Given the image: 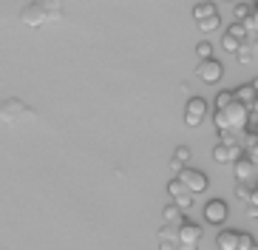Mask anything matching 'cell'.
I'll return each mask as SVG.
<instances>
[{
  "label": "cell",
  "mask_w": 258,
  "mask_h": 250,
  "mask_svg": "<svg viewBox=\"0 0 258 250\" xmlns=\"http://www.w3.org/2000/svg\"><path fill=\"white\" fill-rule=\"evenodd\" d=\"M247 154H250V157H252V159H255V165H258V142H255V145H252V148H250V151H247Z\"/></svg>",
  "instance_id": "f1b7e54d"
},
{
  "label": "cell",
  "mask_w": 258,
  "mask_h": 250,
  "mask_svg": "<svg viewBox=\"0 0 258 250\" xmlns=\"http://www.w3.org/2000/svg\"><path fill=\"white\" fill-rule=\"evenodd\" d=\"M167 193H170V199H173V202L179 205V208H182L184 213H187L190 208H193V202H196V193H193V190H190L187 185H184V182L179 179V176L167 182Z\"/></svg>",
  "instance_id": "7a4b0ae2"
},
{
  "label": "cell",
  "mask_w": 258,
  "mask_h": 250,
  "mask_svg": "<svg viewBox=\"0 0 258 250\" xmlns=\"http://www.w3.org/2000/svg\"><path fill=\"white\" fill-rule=\"evenodd\" d=\"M224 3H235V0H224Z\"/></svg>",
  "instance_id": "1f68e13d"
},
{
  "label": "cell",
  "mask_w": 258,
  "mask_h": 250,
  "mask_svg": "<svg viewBox=\"0 0 258 250\" xmlns=\"http://www.w3.org/2000/svg\"><path fill=\"white\" fill-rule=\"evenodd\" d=\"M252 12H255V9H252L250 3H241V0H235V3H233V17H235V20H241V23L250 20Z\"/></svg>",
  "instance_id": "2e32d148"
},
{
  "label": "cell",
  "mask_w": 258,
  "mask_h": 250,
  "mask_svg": "<svg viewBox=\"0 0 258 250\" xmlns=\"http://www.w3.org/2000/svg\"><path fill=\"white\" fill-rule=\"evenodd\" d=\"M252 122V108L235 97L233 103L216 108V128L219 131H247Z\"/></svg>",
  "instance_id": "6da1fadb"
},
{
  "label": "cell",
  "mask_w": 258,
  "mask_h": 250,
  "mask_svg": "<svg viewBox=\"0 0 258 250\" xmlns=\"http://www.w3.org/2000/svg\"><path fill=\"white\" fill-rule=\"evenodd\" d=\"M252 122H258V99L252 103Z\"/></svg>",
  "instance_id": "f546056e"
},
{
  "label": "cell",
  "mask_w": 258,
  "mask_h": 250,
  "mask_svg": "<svg viewBox=\"0 0 258 250\" xmlns=\"http://www.w3.org/2000/svg\"><path fill=\"white\" fill-rule=\"evenodd\" d=\"M162 216H165V222H170V225H182V222H184V211L173 202V199H170V205H165Z\"/></svg>",
  "instance_id": "4fadbf2b"
},
{
  "label": "cell",
  "mask_w": 258,
  "mask_h": 250,
  "mask_svg": "<svg viewBox=\"0 0 258 250\" xmlns=\"http://www.w3.org/2000/svg\"><path fill=\"white\" fill-rule=\"evenodd\" d=\"M207 117V99L202 97H190L187 106H184V125H190V128H196V125H202Z\"/></svg>",
  "instance_id": "8992f818"
},
{
  "label": "cell",
  "mask_w": 258,
  "mask_h": 250,
  "mask_svg": "<svg viewBox=\"0 0 258 250\" xmlns=\"http://www.w3.org/2000/svg\"><path fill=\"white\" fill-rule=\"evenodd\" d=\"M252 85H255V88H258V77H255V80H252Z\"/></svg>",
  "instance_id": "4dcf8cb0"
},
{
  "label": "cell",
  "mask_w": 258,
  "mask_h": 250,
  "mask_svg": "<svg viewBox=\"0 0 258 250\" xmlns=\"http://www.w3.org/2000/svg\"><path fill=\"white\" fill-rule=\"evenodd\" d=\"M252 3H255V6H258V0H252Z\"/></svg>",
  "instance_id": "836d02e7"
},
{
  "label": "cell",
  "mask_w": 258,
  "mask_h": 250,
  "mask_svg": "<svg viewBox=\"0 0 258 250\" xmlns=\"http://www.w3.org/2000/svg\"><path fill=\"white\" fill-rule=\"evenodd\" d=\"M235 199H241V202H250L252 199V188L247 182H235Z\"/></svg>",
  "instance_id": "44dd1931"
},
{
  "label": "cell",
  "mask_w": 258,
  "mask_h": 250,
  "mask_svg": "<svg viewBox=\"0 0 258 250\" xmlns=\"http://www.w3.org/2000/svg\"><path fill=\"white\" fill-rule=\"evenodd\" d=\"M179 179H182L184 185H187V188L196 193V196H199V193H205L207 185H210V182H207V176L202 174V171H196V168H187V165L179 171Z\"/></svg>",
  "instance_id": "52a82bcc"
},
{
  "label": "cell",
  "mask_w": 258,
  "mask_h": 250,
  "mask_svg": "<svg viewBox=\"0 0 258 250\" xmlns=\"http://www.w3.org/2000/svg\"><path fill=\"white\" fill-rule=\"evenodd\" d=\"M252 54H255V45H250L247 40H244V43L238 45V52H235V60L247 66V63H252Z\"/></svg>",
  "instance_id": "e0dca14e"
},
{
  "label": "cell",
  "mask_w": 258,
  "mask_h": 250,
  "mask_svg": "<svg viewBox=\"0 0 258 250\" xmlns=\"http://www.w3.org/2000/svg\"><path fill=\"white\" fill-rule=\"evenodd\" d=\"M216 247L219 250H238V230H221L216 236Z\"/></svg>",
  "instance_id": "7c38bea8"
},
{
  "label": "cell",
  "mask_w": 258,
  "mask_h": 250,
  "mask_svg": "<svg viewBox=\"0 0 258 250\" xmlns=\"http://www.w3.org/2000/svg\"><path fill=\"white\" fill-rule=\"evenodd\" d=\"M241 43H244V40H238L233 31H224V34H221V45H224L227 52H233V54L238 52V45H241Z\"/></svg>",
  "instance_id": "ac0fdd59"
},
{
  "label": "cell",
  "mask_w": 258,
  "mask_h": 250,
  "mask_svg": "<svg viewBox=\"0 0 258 250\" xmlns=\"http://www.w3.org/2000/svg\"><path fill=\"white\" fill-rule=\"evenodd\" d=\"M233 99H235V91H221L219 97H216V108L227 106V103H233Z\"/></svg>",
  "instance_id": "d4e9b609"
},
{
  "label": "cell",
  "mask_w": 258,
  "mask_h": 250,
  "mask_svg": "<svg viewBox=\"0 0 258 250\" xmlns=\"http://www.w3.org/2000/svg\"><path fill=\"white\" fill-rule=\"evenodd\" d=\"M258 165H255V159L250 157V154H241V157L233 162V174H235V182H250L252 176H255Z\"/></svg>",
  "instance_id": "ba28073f"
},
{
  "label": "cell",
  "mask_w": 258,
  "mask_h": 250,
  "mask_svg": "<svg viewBox=\"0 0 258 250\" xmlns=\"http://www.w3.org/2000/svg\"><path fill=\"white\" fill-rule=\"evenodd\" d=\"M20 20H23L26 26H40V23H46L48 20V12H46V6H43V0L29 3V6L20 12Z\"/></svg>",
  "instance_id": "9c48e42d"
},
{
  "label": "cell",
  "mask_w": 258,
  "mask_h": 250,
  "mask_svg": "<svg viewBox=\"0 0 258 250\" xmlns=\"http://www.w3.org/2000/svg\"><path fill=\"white\" fill-rule=\"evenodd\" d=\"M244 26L250 29V34H252V31H258V6H255V12H252L250 20H244Z\"/></svg>",
  "instance_id": "83f0119b"
},
{
  "label": "cell",
  "mask_w": 258,
  "mask_h": 250,
  "mask_svg": "<svg viewBox=\"0 0 258 250\" xmlns=\"http://www.w3.org/2000/svg\"><path fill=\"white\" fill-rule=\"evenodd\" d=\"M43 6H46V12H48L51 20H57V17L62 15V0H43Z\"/></svg>",
  "instance_id": "d6986e66"
},
{
  "label": "cell",
  "mask_w": 258,
  "mask_h": 250,
  "mask_svg": "<svg viewBox=\"0 0 258 250\" xmlns=\"http://www.w3.org/2000/svg\"><path fill=\"white\" fill-rule=\"evenodd\" d=\"M202 236H205L202 225H196V222H187V219H184L182 225H179V250H199Z\"/></svg>",
  "instance_id": "3957f363"
},
{
  "label": "cell",
  "mask_w": 258,
  "mask_h": 250,
  "mask_svg": "<svg viewBox=\"0 0 258 250\" xmlns=\"http://www.w3.org/2000/svg\"><path fill=\"white\" fill-rule=\"evenodd\" d=\"M196 77L202 80V83H207V85H216L221 77H224V66H221L219 60H213V57H207V60H199Z\"/></svg>",
  "instance_id": "5b68a950"
},
{
  "label": "cell",
  "mask_w": 258,
  "mask_h": 250,
  "mask_svg": "<svg viewBox=\"0 0 258 250\" xmlns=\"http://www.w3.org/2000/svg\"><path fill=\"white\" fill-rule=\"evenodd\" d=\"M235 97H238L241 103H247V106L252 108V103L258 99V88H255L252 83H250V85H238V88H235Z\"/></svg>",
  "instance_id": "5bb4252c"
},
{
  "label": "cell",
  "mask_w": 258,
  "mask_h": 250,
  "mask_svg": "<svg viewBox=\"0 0 258 250\" xmlns=\"http://www.w3.org/2000/svg\"><path fill=\"white\" fill-rule=\"evenodd\" d=\"M213 15H219V12H216V3H199V6H193V20H207V17H213Z\"/></svg>",
  "instance_id": "9a60e30c"
},
{
  "label": "cell",
  "mask_w": 258,
  "mask_h": 250,
  "mask_svg": "<svg viewBox=\"0 0 258 250\" xmlns=\"http://www.w3.org/2000/svg\"><path fill=\"white\" fill-rule=\"evenodd\" d=\"M205 219L210 225H224L227 222V202H221V199H213V202L205 205Z\"/></svg>",
  "instance_id": "30bf717a"
},
{
  "label": "cell",
  "mask_w": 258,
  "mask_h": 250,
  "mask_svg": "<svg viewBox=\"0 0 258 250\" xmlns=\"http://www.w3.org/2000/svg\"><path fill=\"white\" fill-rule=\"evenodd\" d=\"M227 31H233V34H235V37H238V40H247V34H250V29H247V26H244L241 20H235V23H233V26H230Z\"/></svg>",
  "instance_id": "cb8c5ba5"
},
{
  "label": "cell",
  "mask_w": 258,
  "mask_h": 250,
  "mask_svg": "<svg viewBox=\"0 0 258 250\" xmlns=\"http://www.w3.org/2000/svg\"><path fill=\"white\" fill-rule=\"evenodd\" d=\"M252 45H255V52H258V43H252Z\"/></svg>",
  "instance_id": "d6a6232c"
},
{
  "label": "cell",
  "mask_w": 258,
  "mask_h": 250,
  "mask_svg": "<svg viewBox=\"0 0 258 250\" xmlns=\"http://www.w3.org/2000/svg\"><path fill=\"white\" fill-rule=\"evenodd\" d=\"M26 108H23V103H20V99H9L6 106H3V114H6V117H17V114H23Z\"/></svg>",
  "instance_id": "7402d4cb"
},
{
  "label": "cell",
  "mask_w": 258,
  "mask_h": 250,
  "mask_svg": "<svg viewBox=\"0 0 258 250\" xmlns=\"http://www.w3.org/2000/svg\"><path fill=\"white\" fill-rule=\"evenodd\" d=\"M196 54H199V60H207V57L213 54V45L210 43H199L196 45Z\"/></svg>",
  "instance_id": "484cf974"
},
{
  "label": "cell",
  "mask_w": 258,
  "mask_h": 250,
  "mask_svg": "<svg viewBox=\"0 0 258 250\" xmlns=\"http://www.w3.org/2000/svg\"><path fill=\"white\" fill-rule=\"evenodd\" d=\"M241 154H244V145H238V142L219 139V142L213 145V159H216V162H221V165H233Z\"/></svg>",
  "instance_id": "277c9868"
},
{
  "label": "cell",
  "mask_w": 258,
  "mask_h": 250,
  "mask_svg": "<svg viewBox=\"0 0 258 250\" xmlns=\"http://www.w3.org/2000/svg\"><path fill=\"white\" fill-rule=\"evenodd\" d=\"M190 159H193V151H190L187 145H176L173 157H170V168H173L176 174H179V171H182V168L187 165Z\"/></svg>",
  "instance_id": "8fae6325"
},
{
  "label": "cell",
  "mask_w": 258,
  "mask_h": 250,
  "mask_svg": "<svg viewBox=\"0 0 258 250\" xmlns=\"http://www.w3.org/2000/svg\"><path fill=\"white\" fill-rule=\"evenodd\" d=\"M159 250H179L176 239H159Z\"/></svg>",
  "instance_id": "4316f807"
},
{
  "label": "cell",
  "mask_w": 258,
  "mask_h": 250,
  "mask_svg": "<svg viewBox=\"0 0 258 250\" xmlns=\"http://www.w3.org/2000/svg\"><path fill=\"white\" fill-rule=\"evenodd\" d=\"M221 26V17L219 15H213V17H207V20H199V31H213V29H219Z\"/></svg>",
  "instance_id": "603a6c76"
},
{
  "label": "cell",
  "mask_w": 258,
  "mask_h": 250,
  "mask_svg": "<svg viewBox=\"0 0 258 250\" xmlns=\"http://www.w3.org/2000/svg\"><path fill=\"white\" fill-rule=\"evenodd\" d=\"M238 250H258V242L252 233H238Z\"/></svg>",
  "instance_id": "ffe728a7"
}]
</instances>
